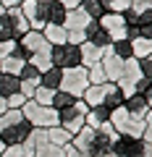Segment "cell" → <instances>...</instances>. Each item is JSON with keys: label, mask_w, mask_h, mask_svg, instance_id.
<instances>
[{"label": "cell", "mask_w": 152, "mask_h": 157, "mask_svg": "<svg viewBox=\"0 0 152 157\" xmlns=\"http://www.w3.org/2000/svg\"><path fill=\"white\" fill-rule=\"evenodd\" d=\"M110 123V110H107L105 105H95L89 107V113H87V126L89 128H100V126Z\"/></svg>", "instance_id": "cell-19"}, {"label": "cell", "mask_w": 152, "mask_h": 157, "mask_svg": "<svg viewBox=\"0 0 152 157\" xmlns=\"http://www.w3.org/2000/svg\"><path fill=\"white\" fill-rule=\"evenodd\" d=\"M50 60L55 68L66 71V68H73V66H81V58H79V47L76 45H53L50 47Z\"/></svg>", "instance_id": "cell-8"}, {"label": "cell", "mask_w": 152, "mask_h": 157, "mask_svg": "<svg viewBox=\"0 0 152 157\" xmlns=\"http://www.w3.org/2000/svg\"><path fill=\"white\" fill-rule=\"evenodd\" d=\"M123 100H126V94L118 89V86H115V84H107L105 100H102V105H105L107 110H110V113H113V110H118V107L123 105Z\"/></svg>", "instance_id": "cell-24"}, {"label": "cell", "mask_w": 152, "mask_h": 157, "mask_svg": "<svg viewBox=\"0 0 152 157\" xmlns=\"http://www.w3.org/2000/svg\"><path fill=\"white\" fill-rule=\"evenodd\" d=\"M87 24H89V18H87L84 13L79 11V8H73V11H68V13H66L63 29H66V32H84Z\"/></svg>", "instance_id": "cell-20"}, {"label": "cell", "mask_w": 152, "mask_h": 157, "mask_svg": "<svg viewBox=\"0 0 152 157\" xmlns=\"http://www.w3.org/2000/svg\"><path fill=\"white\" fill-rule=\"evenodd\" d=\"M107 84H110V81H105V84H89V86H87L84 94H81L84 105H87V107L102 105V100H105V92H107Z\"/></svg>", "instance_id": "cell-18"}, {"label": "cell", "mask_w": 152, "mask_h": 157, "mask_svg": "<svg viewBox=\"0 0 152 157\" xmlns=\"http://www.w3.org/2000/svg\"><path fill=\"white\" fill-rule=\"evenodd\" d=\"M142 139H144V141H152V126L144 123V134H142Z\"/></svg>", "instance_id": "cell-43"}, {"label": "cell", "mask_w": 152, "mask_h": 157, "mask_svg": "<svg viewBox=\"0 0 152 157\" xmlns=\"http://www.w3.org/2000/svg\"><path fill=\"white\" fill-rule=\"evenodd\" d=\"M129 6H131V0H110V11H115V13H123Z\"/></svg>", "instance_id": "cell-37"}, {"label": "cell", "mask_w": 152, "mask_h": 157, "mask_svg": "<svg viewBox=\"0 0 152 157\" xmlns=\"http://www.w3.org/2000/svg\"><path fill=\"white\" fill-rule=\"evenodd\" d=\"M13 47H16V42H11V39H0V60H3L6 55H11Z\"/></svg>", "instance_id": "cell-36"}, {"label": "cell", "mask_w": 152, "mask_h": 157, "mask_svg": "<svg viewBox=\"0 0 152 157\" xmlns=\"http://www.w3.org/2000/svg\"><path fill=\"white\" fill-rule=\"evenodd\" d=\"M66 157H89V155H84V152L76 149L73 144H66Z\"/></svg>", "instance_id": "cell-39"}, {"label": "cell", "mask_w": 152, "mask_h": 157, "mask_svg": "<svg viewBox=\"0 0 152 157\" xmlns=\"http://www.w3.org/2000/svg\"><path fill=\"white\" fill-rule=\"evenodd\" d=\"M18 11H21L24 21L29 24V29H34V32H42V29H45V13H42V3H37V0H24L21 6H18Z\"/></svg>", "instance_id": "cell-9"}, {"label": "cell", "mask_w": 152, "mask_h": 157, "mask_svg": "<svg viewBox=\"0 0 152 157\" xmlns=\"http://www.w3.org/2000/svg\"><path fill=\"white\" fill-rule=\"evenodd\" d=\"M37 3H47V0H37Z\"/></svg>", "instance_id": "cell-48"}, {"label": "cell", "mask_w": 152, "mask_h": 157, "mask_svg": "<svg viewBox=\"0 0 152 157\" xmlns=\"http://www.w3.org/2000/svg\"><path fill=\"white\" fill-rule=\"evenodd\" d=\"M45 139L50 141V144H55V147H66V144H71L73 136L68 134V131H63L60 126H53V128H45Z\"/></svg>", "instance_id": "cell-27"}, {"label": "cell", "mask_w": 152, "mask_h": 157, "mask_svg": "<svg viewBox=\"0 0 152 157\" xmlns=\"http://www.w3.org/2000/svg\"><path fill=\"white\" fill-rule=\"evenodd\" d=\"M139 37H144V39H150V42H152V18L139 26Z\"/></svg>", "instance_id": "cell-38"}, {"label": "cell", "mask_w": 152, "mask_h": 157, "mask_svg": "<svg viewBox=\"0 0 152 157\" xmlns=\"http://www.w3.org/2000/svg\"><path fill=\"white\" fill-rule=\"evenodd\" d=\"M87 86H89V78H87V68L84 66H73V68H66V71H63L60 92H68V94H73L76 100H81V94H84Z\"/></svg>", "instance_id": "cell-6"}, {"label": "cell", "mask_w": 152, "mask_h": 157, "mask_svg": "<svg viewBox=\"0 0 152 157\" xmlns=\"http://www.w3.org/2000/svg\"><path fill=\"white\" fill-rule=\"evenodd\" d=\"M100 26L110 34V39H126V18L123 13H115V11H105V16L100 18Z\"/></svg>", "instance_id": "cell-10"}, {"label": "cell", "mask_w": 152, "mask_h": 157, "mask_svg": "<svg viewBox=\"0 0 152 157\" xmlns=\"http://www.w3.org/2000/svg\"><path fill=\"white\" fill-rule=\"evenodd\" d=\"M21 50H26V55H34V52H45L50 50V45L45 42V37H42V32H34V29H29L26 34H24L21 39L16 42Z\"/></svg>", "instance_id": "cell-11"}, {"label": "cell", "mask_w": 152, "mask_h": 157, "mask_svg": "<svg viewBox=\"0 0 152 157\" xmlns=\"http://www.w3.org/2000/svg\"><path fill=\"white\" fill-rule=\"evenodd\" d=\"M113 139H115V131H113L110 123L100 126V128L84 126V128L71 139V144L76 147V149H81L84 155H89V157H102V155H107Z\"/></svg>", "instance_id": "cell-1"}, {"label": "cell", "mask_w": 152, "mask_h": 157, "mask_svg": "<svg viewBox=\"0 0 152 157\" xmlns=\"http://www.w3.org/2000/svg\"><path fill=\"white\" fill-rule=\"evenodd\" d=\"M142 157H152V141H144V149H142Z\"/></svg>", "instance_id": "cell-42"}, {"label": "cell", "mask_w": 152, "mask_h": 157, "mask_svg": "<svg viewBox=\"0 0 152 157\" xmlns=\"http://www.w3.org/2000/svg\"><path fill=\"white\" fill-rule=\"evenodd\" d=\"M53 94H55L53 89H45V86H37V92H34V97H32V100L37 102V105H50V102H53Z\"/></svg>", "instance_id": "cell-32"}, {"label": "cell", "mask_w": 152, "mask_h": 157, "mask_svg": "<svg viewBox=\"0 0 152 157\" xmlns=\"http://www.w3.org/2000/svg\"><path fill=\"white\" fill-rule=\"evenodd\" d=\"M79 11L84 13L89 21H100V18L105 16V8H102L100 0H81V3H79Z\"/></svg>", "instance_id": "cell-23"}, {"label": "cell", "mask_w": 152, "mask_h": 157, "mask_svg": "<svg viewBox=\"0 0 152 157\" xmlns=\"http://www.w3.org/2000/svg\"><path fill=\"white\" fill-rule=\"evenodd\" d=\"M102 55H105V50L95 47L92 42H81V45H79V58H81V66H84V68H89V66H95V63H100Z\"/></svg>", "instance_id": "cell-17"}, {"label": "cell", "mask_w": 152, "mask_h": 157, "mask_svg": "<svg viewBox=\"0 0 152 157\" xmlns=\"http://www.w3.org/2000/svg\"><path fill=\"white\" fill-rule=\"evenodd\" d=\"M58 3H63V6H66L68 11H73V8H79V3H81V0H58Z\"/></svg>", "instance_id": "cell-41"}, {"label": "cell", "mask_w": 152, "mask_h": 157, "mask_svg": "<svg viewBox=\"0 0 152 157\" xmlns=\"http://www.w3.org/2000/svg\"><path fill=\"white\" fill-rule=\"evenodd\" d=\"M26 102V97L21 94V92H16V94H11V97H6V105H8V110H21V105Z\"/></svg>", "instance_id": "cell-34"}, {"label": "cell", "mask_w": 152, "mask_h": 157, "mask_svg": "<svg viewBox=\"0 0 152 157\" xmlns=\"http://www.w3.org/2000/svg\"><path fill=\"white\" fill-rule=\"evenodd\" d=\"M3 157H32V152H29L24 144H16V147H6Z\"/></svg>", "instance_id": "cell-33"}, {"label": "cell", "mask_w": 152, "mask_h": 157, "mask_svg": "<svg viewBox=\"0 0 152 157\" xmlns=\"http://www.w3.org/2000/svg\"><path fill=\"white\" fill-rule=\"evenodd\" d=\"M26 32H29V24L24 21V16H21L18 8H8V11L0 16V39L18 42Z\"/></svg>", "instance_id": "cell-5"}, {"label": "cell", "mask_w": 152, "mask_h": 157, "mask_svg": "<svg viewBox=\"0 0 152 157\" xmlns=\"http://www.w3.org/2000/svg\"><path fill=\"white\" fill-rule=\"evenodd\" d=\"M144 123H147V126H152V107H150V113L144 115Z\"/></svg>", "instance_id": "cell-45"}, {"label": "cell", "mask_w": 152, "mask_h": 157, "mask_svg": "<svg viewBox=\"0 0 152 157\" xmlns=\"http://www.w3.org/2000/svg\"><path fill=\"white\" fill-rule=\"evenodd\" d=\"M87 113H89V107L84 105V100H76L71 107L58 110V126H60L63 131H68L71 136H76L87 126Z\"/></svg>", "instance_id": "cell-4"}, {"label": "cell", "mask_w": 152, "mask_h": 157, "mask_svg": "<svg viewBox=\"0 0 152 157\" xmlns=\"http://www.w3.org/2000/svg\"><path fill=\"white\" fill-rule=\"evenodd\" d=\"M26 60H29L26 50H21V47L16 45L11 55H6L3 60H0V71H6V73H13V76H18V71H21V68L26 66Z\"/></svg>", "instance_id": "cell-13"}, {"label": "cell", "mask_w": 152, "mask_h": 157, "mask_svg": "<svg viewBox=\"0 0 152 157\" xmlns=\"http://www.w3.org/2000/svg\"><path fill=\"white\" fill-rule=\"evenodd\" d=\"M73 102H76V97H73V94H68V92H60V89H58L55 94H53L50 107H55V110H66V107H71Z\"/></svg>", "instance_id": "cell-29"}, {"label": "cell", "mask_w": 152, "mask_h": 157, "mask_svg": "<svg viewBox=\"0 0 152 157\" xmlns=\"http://www.w3.org/2000/svg\"><path fill=\"white\" fill-rule=\"evenodd\" d=\"M107 52H113V55L121 58V60H129V58H134V47H131V39H113L110 47H107Z\"/></svg>", "instance_id": "cell-25"}, {"label": "cell", "mask_w": 152, "mask_h": 157, "mask_svg": "<svg viewBox=\"0 0 152 157\" xmlns=\"http://www.w3.org/2000/svg\"><path fill=\"white\" fill-rule=\"evenodd\" d=\"M87 78H89V84H105V71H102L100 63L87 68Z\"/></svg>", "instance_id": "cell-31"}, {"label": "cell", "mask_w": 152, "mask_h": 157, "mask_svg": "<svg viewBox=\"0 0 152 157\" xmlns=\"http://www.w3.org/2000/svg\"><path fill=\"white\" fill-rule=\"evenodd\" d=\"M121 107H123V110L129 113V118H134V121H144V115L150 113V102L142 94H129Z\"/></svg>", "instance_id": "cell-14"}, {"label": "cell", "mask_w": 152, "mask_h": 157, "mask_svg": "<svg viewBox=\"0 0 152 157\" xmlns=\"http://www.w3.org/2000/svg\"><path fill=\"white\" fill-rule=\"evenodd\" d=\"M29 66H34L37 71H47V68H53V60H50V50H45V52H34V55H29Z\"/></svg>", "instance_id": "cell-28"}, {"label": "cell", "mask_w": 152, "mask_h": 157, "mask_svg": "<svg viewBox=\"0 0 152 157\" xmlns=\"http://www.w3.org/2000/svg\"><path fill=\"white\" fill-rule=\"evenodd\" d=\"M110 126H113L115 134H123V136H142L144 134V121L129 118V113H126L123 107H118V110L110 113Z\"/></svg>", "instance_id": "cell-7"}, {"label": "cell", "mask_w": 152, "mask_h": 157, "mask_svg": "<svg viewBox=\"0 0 152 157\" xmlns=\"http://www.w3.org/2000/svg\"><path fill=\"white\" fill-rule=\"evenodd\" d=\"M21 3H24V0H0V6L6 8V11H8V8H18Z\"/></svg>", "instance_id": "cell-40"}, {"label": "cell", "mask_w": 152, "mask_h": 157, "mask_svg": "<svg viewBox=\"0 0 152 157\" xmlns=\"http://www.w3.org/2000/svg\"><path fill=\"white\" fill-rule=\"evenodd\" d=\"M18 86H21L18 76H13V73H6V71H0V94H3V97L16 94V92H18Z\"/></svg>", "instance_id": "cell-26"}, {"label": "cell", "mask_w": 152, "mask_h": 157, "mask_svg": "<svg viewBox=\"0 0 152 157\" xmlns=\"http://www.w3.org/2000/svg\"><path fill=\"white\" fill-rule=\"evenodd\" d=\"M84 34H87V42H92V45L100 47V50H107L110 42H113L110 34L100 26V21H89V24H87V29H84Z\"/></svg>", "instance_id": "cell-15"}, {"label": "cell", "mask_w": 152, "mask_h": 157, "mask_svg": "<svg viewBox=\"0 0 152 157\" xmlns=\"http://www.w3.org/2000/svg\"><path fill=\"white\" fill-rule=\"evenodd\" d=\"M3 13H6V8H3V6H0V16H3Z\"/></svg>", "instance_id": "cell-47"}, {"label": "cell", "mask_w": 152, "mask_h": 157, "mask_svg": "<svg viewBox=\"0 0 152 157\" xmlns=\"http://www.w3.org/2000/svg\"><path fill=\"white\" fill-rule=\"evenodd\" d=\"M42 13H45V24H55V26H63L68 8L63 6V3H58V0H47V3H42Z\"/></svg>", "instance_id": "cell-16"}, {"label": "cell", "mask_w": 152, "mask_h": 157, "mask_svg": "<svg viewBox=\"0 0 152 157\" xmlns=\"http://www.w3.org/2000/svg\"><path fill=\"white\" fill-rule=\"evenodd\" d=\"M6 110H8V105H6V97L0 94V115H3V113H6Z\"/></svg>", "instance_id": "cell-44"}, {"label": "cell", "mask_w": 152, "mask_h": 157, "mask_svg": "<svg viewBox=\"0 0 152 157\" xmlns=\"http://www.w3.org/2000/svg\"><path fill=\"white\" fill-rule=\"evenodd\" d=\"M3 152H6V144H3V141H0V157H3Z\"/></svg>", "instance_id": "cell-46"}, {"label": "cell", "mask_w": 152, "mask_h": 157, "mask_svg": "<svg viewBox=\"0 0 152 157\" xmlns=\"http://www.w3.org/2000/svg\"><path fill=\"white\" fill-rule=\"evenodd\" d=\"M60 78H63V71L53 66V68H47V71H42V73H40V86L58 92V89H60Z\"/></svg>", "instance_id": "cell-21"}, {"label": "cell", "mask_w": 152, "mask_h": 157, "mask_svg": "<svg viewBox=\"0 0 152 157\" xmlns=\"http://www.w3.org/2000/svg\"><path fill=\"white\" fill-rule=\"evenodd\" d=\"M139 71H142V76L152 78V55H144V58H139Z\"/></svg>", "instance_id": "cell-35"}, {"label": "cell", "mask_w": 152, "mask_h": 157, "mask_svg": "<svg viewBox=\"0 0 152 157\" xmlns=\"http://www.w3.org/2000/svg\"><path fill=\"white\" fill-rule=\"evenodd\" d=\"M123 63H126V60H121V58H115L113 52L105 50V55H102V60H100L102 71H105V81L118 84V78L123 76Z\"/></svg>", "instance_id": "cell-12"}, {"label": "cell", "mask_w": 152, "mask_h": 157, "mask_svg": "<svg viewBox=\"0 0 152 157\" xmlns=\"http://www.w3.org/2000/svg\"><path fill=\"white\" fill-rule=\"evenodd\" d=\"M42 37H45L47 45H66V29L63 26H55V24H45L42 29Z\"/></svg>", "instance_id": "cell-22"}, {"label": "cell", "mask_w": 152, "mask_h": 157, "mask_svg": "<svg viewBox=\"0 0 152 157\" xmlns=\"http://www.w3.org/2000/svg\"><path fill=\"white\" fill-rule=\"evenodd\" d=\"M32 134V123L24 118L21 110H6L0 115V141L6 147L24 144Z\"/></svg>", "instance_id": "cell-2"}, {"label": "cell", "mask_w": 152, "mask_h": 157, "mask_svg": "<svg viewBox=\"0 0 152 157\" xmlns=\"http://www.w3.org/2000/svg\"><path fill=\"white\" fill-rule=\"evenodd\" d=\"M131 47H134V58H136V60L144 58V55H152V42L144 39V37H136L134 42H131Z\"/></svg>", "instance_id": "cell-30"}, {"label": "cell", "mask_w": 152, "mask_h": 157, "mask_svg": "<svg viewBox=\"0 0 152 157\" xmlns=\"http://www.w3.org/2000/svg\"><path fill=\"white\" fill-rule=\"evenodd\" d=\"M21 113L32 123V128H53V126H58V110L50 105H37L34 100H26L21 105Z\"/></svg>", "instance_id": "cell-3"}]
</instances>
